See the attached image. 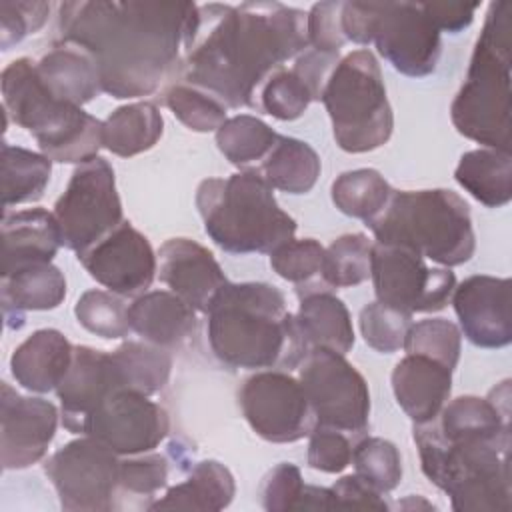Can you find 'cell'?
I'll return each mask as SVG.
<instances>
[{"label": "cell", "mask_w": 512, "mask_h": 512, "mask_svg": "<svg viewBox=\"0 0 512 512\" xmlns=\"http://www.w3.org/2000/svg\"><path fill=\"white\" fill-rule=\"evenodd\" d=\"M192 2L80 0L62 2V42L84 50L98 68L102 92L140 98L174 82L198 30Z\"/></svg>", "instance_id": "6da1fadb"}, {"label": "cell", "mask_w": 512, "mask_h": 512, "mask_svg": "<svg viewBox=\"0 0 512 512\" xmlns=\"http://www.w3.org/2000/svg\"><path fill=\"white\" fill-rule=\"evenodd\" d=\"M198 30L176 80L226 108H256L262 84L308 48L306 14L280 2L202 4Z\"/></svg>", "instance_id": "7a4b0ae2"}, {"label": "cell", "mask_w": 512, "mask_h": 512, "mask_svg": "<svg viewBox=\"0 0 512 512\" xmlns=\"http://www.w3.org/2000/svg\"><path fill=\"white\" fill-rule=\"evenodd\" d=\"M426 478L456 512H510V380L486 398L458 396L436 418L414 424Z\"/></svg>", "instance_id": "3957f363"}, {"label": "cell", "mask_w": 512, "mask_h": 512, "mask_svg": "<svg viewBox=\"0 0 512 512\" xmlns=\"http://www.w3.org/2000/svg\"><path fill=\"white\" fill-rule=\"evenodd\" d=\"M208 344L214 356L244 370L298 368L308 352L296 316L280 288L268 282H228L208 312Z\"/></svg>", "instance_id": "277c9868"}, {"label": "cell", "mask_w": 512, "mask_h": 512, "mask_svg": "<svg viewBox=\"0 0 512 512\" xmlns=\"http://www.w3.org/2000/svg\"><path fill=\"white\" fill-rule=\"evenodd\" d=\"M512 4L492 2L450 116L454 128L486 148L510 152Z\"/></svg>", "instance_id": "5b68a950"}, {"label": "cell", "mask_w": 512, "mask_h": 512, "mask_svg": "<svg viewBox=\"0 0 512 512\" xmlns=\"http://www.w3.org/2000/svg\"><path fill=\"white\" fill-rule=\"evenodd\" d=\"M196 208L210 240L230 254H270L296 234V220L278 206L258 168L202 180Z\"/></svg>", "instance_id": "8992f818"}, {"label": "cell", "mask_w": 512, "mask_h": 512, "mask_svg": "<svg viewBox=\"0 0 512 512\" xmlns=\"http://www.w3.org/2000/svg\"><path fill=\"white\" fill-rule=\"evenodd\" d=\"M366 226L376 242L408 248L442 268L468 262L476 250L470 208L446 188L392 190L386 206Z\"/></svg>", "instance_id": "52a82bcc"}, {"label": "cell", "mask_w": 512, "mask_h": 512, "mask_svg": "<svg viewBox=\"0 0 512 512\" xmlns=\"http://www.w3.org/2000/svg\"><path fill=\"white\" fill-rule=\"evenodd\" d=\"M0 84L4 114L26 128L52 162L82 164L104 148V122L80 106L52 96L34 60H12L2 70Z\"/></svg>", "instance_id": "ba28073f"}, {"label": "cell", "mask_w": 512, "mask_h": 512, "mask_svg": "<svg viewBox=\"0 0 512 512\" xmlns=\"http://www.w3.org/2000/svg\"><path fill=\"white\" fill-rule=\"evenodd\" d=\"M320 100L332 120L334 140L344 152H370L390 140L394 114L370 50L360 48L340 58Z\"/></svg>", "instance_id": "9c48e42d"}, {"label": "cell", "mask_w": 512, "mask_h": 512, "mask_svg": "<svg viewBox=\"0 0 512 512\" xmlns=\"http://www.w3.org/2000/svg\"><path fill=\"white\" fill-rule=\"evenodd\" d=\"M52 212L62 234V246L74 250L76 256L118 228L124 214L110 162L94 156L78 164Z\"/></svg>", "instance_id": "30bf717a"}, {"label": "cell", "mask_w": 512, "mask_h": 512, "mask_svg": "<svg viewBox=\"0 0 512 512\" xmlns=\"http://www.w3.org/2000/svg\"><path fill=\"white\" fill-rule=\"evenodd\" d=\"M316 424L338 428L360 440L370 424V390L344 354L310 348L298 368Z\"/></svg>", "instance_id": "8fae6325"}, {"label": "cell", "mask_w": 512, "mask_h": 512, "mask_svg": "<svg viewBox=\"0 0 512 512\" xmlns=\"http://www.w3.org/2000/svg\"><path fill=\"white\" fill-rule=\"evenodd\" d=\"M68 512H110L118 492L120 458L114 450L92 436L70 440L44 464Z\"/></svg>", "instance_id": "7c38bea8"}, {"label": "cell", "mask_w": 512, "mask_h": 512, "mask_svg": "<svg viewBox=\"0 0 512 512\" xmlns=\"http://www.w3.org/2000/svg\"><path fill=\"white\" fill-rule=\"evenodd\" d=\"M370 278L378 302L408 314L442 310L456 286L450 268H432L420 254L382 242L372 244Z\"/></svg>", "instance_id": "4fadbf2b"}, {"label": "cell", "mask_w": 512, "mask_h": 512, "mask_svg": "<svg viewBox=\"0 0 512 512\" xmlns=\"http://www.w3.org/2000/svg\"><path fill=\"white\" fill-rule=\"evenodd\" d=\"M238 404L250 428L266 442H298L316 426L300 380L284 370H256L240 384Z\"/></svg>", "instance_id": "5bb4252c"}, {"label": "cell", "mask_w": 512, "mask_h": 512, "mask_svg": "<svg viewBox=\"0 0 512 512\" xmlns=\"http://www.w3.org/2000/svg\"><path fill=\"white\" fill-rule=\"evenodd\" d=\"M372 42L380 56L404 76H430L442 54L440 30L424 2H376Z\"/></svg>", "instance_id": "9a60e30c"}, {"label": "cell", "mask_w": 512, "mask_h": 512, "mask_svg": "<svg viewBox=\"0 0 512 512\" xmlns=\"http://www.w3.org/2000/svg\"><path fill=\"white\" fill-rule=\"evenodd\" d=\"M170 430L168 412L146 394L120 388L88 416L82 436H92L118 456L152 452Z\"/></svg>", "instance_id": "2e32d148"}, {"label": "cell", "mask_w": 512, "mask_h": 512, "mask_svg": "<svg viewBox=\"0 0 512 512\" xmlns=\"http://www.w3.org/2000/svg\"><path fill=\"white\" fill-rule=\"evenodd\" d=\"M78 260L98 284L118 296L144 294L158 272L150 240L128 220L78 254Z\"/></svg>", "instance_id": "e0dca14e"}, {"label": "cell", "mask_w": 512, "mask_h": 512, "mask_svg": "<svg viewBox=\"0 0 512 512\" xmlns=\"http://www.w3.org/2000/svg\"><path fill=\"white\" fill-rule=\"evenodd\" d=\"M0 390L2 468L22 470L48 452L58 426V410L44 398L20 396L8 382H2Z\"/></svg>", "instance_id": "ac0fdd59"}, {"label": "cell", "mask_w": 512, "mask_h": 512, "mask_svg": "<svg viewBox=\"0 0 512 512\" xmlns=\"http://www.w3.org/2000/svg\"><path fill=\"white\" fill-rule=\"evenodd\" d=\"M452 306L464 336L478 348H504L512 342L510 278L474 274L454 286Z\"/></svg>", "instance_id": "d6986e66"}, {"label": "cell", "mask_w": 512, "mask_h": 512, "mask_svg": "<svg viewBox=\"0 0 512 512\" xmlns=\"http://www.w3.org/2000/svg\"><path fill=\"white\" fill-rule=\"evenodd\" d=\"M120 388L126 386L112 352L92 346H74L72 364L56 388L64 428L72 434H82L96 406Z\"/></svg>", "instance_id": "ffe728a7"}, {"label": "cell", "mask_w": 512, "mask_h": 512, "mask_svg": "<svg viewBox=\"0 0 512 512\" xmlns=\"http://www.w3.org/2000/svg\"><path fill=\"white\" fill-rule=\"evenodd\" d=\"M158 278L196 312L206 314L230 282L214 254L190 238H170L158 248Z\"/></svg>", "instance_id": "44dd1931"}, {"label": "cell", "mask_w": 512, "mask_h": 512, "mask_svg": "<svg viewBox=\"0 0 512 512\" xmlns=\"http://www.w3.org/2000/svg\"><path fill=\"white\" fill-rule=\"evenodd\" d=\"M452 372L448 366L420 354H406L394 366V398L414 424L430 422L444 408L452 392Z\"/></svg>", "instance_id": "7402d4cb"}, {"label": "cell", "mask_w": 512, "mask_h": 512, "mask_svg": "<svg viewBox=\"0 0 512 512\" xmlns=\"http://www.w3.org/2000/svg\"><path fill=\"white\" fill-rule=\"evenodd\" d=\"M62 246V234L54 212L26 208L4 212L2 218V276L20 268L52 262Z\"/></svg>", "instance_id": "603a6c76"}, {"label": "cell", "mask_w": 512, "mask_h": 512, "mask_svg": "<svg viewBox=\"0 0 512 512\" xmlns=\"http://www.w3.org/2000/svg\"><path fill=\"white\" fill-rule=\"evenodd\" d=\"M128 322L144 342L170 350L194 334L196 310L172 290H150L128 306Z\"/></svg>", "instance_id": "cb8c5ba5"}, {"label": "cell", "mask_w": 512, "mask_h": 512, "mask_svg": "<svg viewBox=\"0 0 512 512\" xmlns=\"http://www.w3.org/2000/svg\"><path fill=\"white\" fill-rule=\"evenodd\" d=\"M74 346L54 328L32 332L10 356V372L14 380L30 392L56 390L72 364Z\"/></svg>", "instance_id": "d4e9b609"}, {"label": "cell", "mask_w": 512, "mask_h": 512, "mask_svg": "<svg viewBox=\"0 0 512 512\" xmlns=\"http://www.w3.org/2000/svg\"><path fill=\"white\" fill-rule=\"evenodd\" d=\"M2 314L10 330H20L30 310H54L66 298V278L52 262L32 264L2 276Z\"/></svg>", "instance_id": "484cf974"}, {"label": "cell", "mask_w": 512, "mask_h": 512, "mask_svg": "<svg viewBox=\"0 0 512 512\" xmlns=\"http://www.w3.org/2000/svg\"><path fill=\"white\" fill-rule=\"evenodd\" d=\"M36 70L52 96L74 106L82 108L102 92L96 62L74 44H54L36 62Z\"/></svg>", "instance_id": "4316f807"}, {"label": "cell", "mask_w": 512, "mask_h": 512, "mask_svg": "<svg viewBox=\"0 0 512 512\" xmlns=\"http://www.w3.org/2000/svg\"><path fill=\"white\" fill-rule=\"evenodd\" d=\"M300 306L296 324L310 348H326L346 354L354 346V326L346 304L332 290H312L298 294Z\"/></svg>", "instance_id": "83f0119b"}, {"label": "cell", "mask_w": 512, "mask_h": 512, "mask_svg": "<svg viewBox=\"0 0 512 512\" xmlns=\"http://www.w3.org/2000/svg\"><path fill=\"white\" fill-rule=\"evenodd\" d=\"M234 494L232 472L218 460H200L190 468L184 482L170 486L162 498L150 502L148 510L216 512L230 506Z\"/></svg>", "instance_id": "f1b7e54d"}, {"label": "cell", "mask_w": 512, "mask_h": 512, "mask_svg": "<svg viewBox=\"0 0 512 512\" xmlns=\"http://www.w3.org/2000/svg\"><path fill=\"white\" fill-rule=\"evenodd\" d=\"M454 178L480 204L488 208L506 206L512 198V156L494 148L464 152Z\"/></svg>", "instance_id": "f546056e"}, {"label": "cell", "mask_w": 512, "mask_h": 512, "mask_svg": "<svg viewBox=\"0 0 512 512\" xmlns=\"http://www.w3.org/2000/svg\"><path fill=\"white\" fill-rule=\"evenodd\" d=\"M322 164L316 150L298 138L278 136L274 148L258 166V172L272 186L288 194H306L314 188Z\"/></svg>", "instance_id": "4dcf8cb0"}, {"label": "cell", "mask_w": 512, "mask_h": 512, "mask_svg": "<svg viewBox=\"0 0 512 512\" xmlns=\"http://www.w3.org/2000/svg\"><path fill=\"white\" fill-rule=\"evenodd\" d=\"M164 132V120L156 104L132 102L110 112L104 120V148L130 158L156 146Z\"/></svg>", "instance_id": "1f68e13d"}, {"label": "cell", "mask_w": 512, "mask_h": 512, "mask_svg": "<svg viewBox=\"0 0 512 512\" xmlns=\"http://www.w3.org/2000/svg\"><path fill=\"white\" fill-rule=\"evenodd\" d=\"M0 164L4 210L42 198L52 174V160L48 156L4 142Z\"/></svg>", "instance_id": "d6a6232c"}, {"label": "cell", "mask_w": 512, "mask_h": 512, "mask_svg": "<svg viewBox=\"0 0 512 512\" xmlns=\"http://www.w3.org/2000/svg\"><path fill=\"white\" fill-rule=\"evenodd\" d=\"M278 132H274L266 122L250 114H238L228 118L216 130L218 150L226 156V160L240 170L258 168L268 152L274 148L278 140Z\"/></svg>", "instance_id": "836d02e7"}, {"label": "cell", "mask_w": 512, "mask_h": 512, "mask_svg": "<svg viewBox=\"0 0 512 512\" xmlns=\"http://www.w3.org/2000/svg\"><path fill=\"white\" fill-rule=\"evenodd\" d=\"M392 186L374 168H356L342 172L332 182V202L334 206L352 218L368 222L374 218L390 200Z\"/></svg>", "instance_id": "e575fe53"}, {"label": "cell", "mask_w": 512, "mask_h": 512, "mask_svg": "<svg viewBox=\"0 0 512 512\" xmlns=\"http://www.w3.org/2000/svg\"><path fill=\"white\" fill-rule=\"evenodd\" d=\"M112 356L122 372L126 388L152 396L168 384L172 372V356L166 348L144 340H128L120 344Z\"/></svg>", "instance_id": "d590c367"}, {"label": "cell", "mask_w": 512, "mask_h": 512, "mask_svg": "<svg viewBox=\"0 0 512 512\" xmlns=\"http://www.w3.org/2000/svg\"><path fill=\"white\" fill-rule=\"evenodd\" d=\"M272 270L296 284V294L312 292V290H332L322 280L324 266V246L314 238L288 240L270 252Z\"/></svg>", "instance_id": "8d00e7d4"}, {"label": "cell", "mask_w": 512, "mask_h": 512, "mask_svg": "<svg viewBox=\"0 0 512 512\" xmlns=\"http://www.w3.org/2000/svg\"><path fill=\"white\" fill-rule=\"evenodd\" d=\"M372 242L362 232L342 234L324 248L322 280L334 288L358 286L370 278Z\"/></svg>", "instance_id": "74e56055"}, {"label": "cell", "mask_w": 512, "mask_h": 512, "mask_svg": "<svg viewBox=\"0 0 512 512\" xmlns=\"http://www.w3.org/2000/svg\"><path fill=\"white\" fill-rule=\"evenodd\" d=\"M162 102L184 126L194 132L204 134L218 130L228 120V108L218 98L182 80H174L164 88Z\"/></svg>", "instance_id": "f35d334b"}, {"label": "cell", "mask_w": 512, "mask_h": 512, "mask_svg": "<svg viewBox=\"0 0 512 512\" xmlns=\"http://www.w3.org/2000/svg\"><path fill=\"white\" fill-rule=\"evenodd\" d=\"M354 474L380 494L392 492L402 480V456L394 442L380 436H362L352 450Z\"/></svg>", "instance_id": "ab89813d"}, {"label": "cell", "mask_w": 512, "mask_h": 512, "mask_svg": "<svg viewBox=\"0 0 512 512\" xmlns=\"http://www.w3.org/2000/svg\"><path fill=\"white\" fill-rule=\"evenodd\" d=\"M402 348L406 354H420L454 370L460 360L462 332L446 318L418 320L410 324Z\"/></svg>", "instance_id": "60d3db41"}, {"label": "cell", "mask_w": 512, "mask_h": 512, "mask_svg": "<svg viewBox=\"0 0 512 512\" xmlns=\"http://www.w3.org/2000/svg\"><path fill=\"white\" fill-rule=\"evenodd\" d=\"M74 314L80 326L106 340L124 338L132 330L128 322V306L122 296L110 290H86L78 298Z\"/></svg>", "instance_id": "b9f144b4"}, {"label": "cell", "mask_w": 512, "mask_h": 512, "mask_svg": "<svg viewBox=\"0 0 512 512\" xmlns=\"http://www.w3.org/2000/svg\"><path fill=\"white\" fill-rule=\"evenodd\" d=\"M312 102L308 86L290 70H276L260 88L256 98V108L278 118L296 120L300 118Z\"/></svg>", "instance_id": "7bdbcfd3"}, {"label": "cell", "mask_w": 512, "mask_h": 512, "mask_svg": "<svg viewBox=\"0 0 512 512\" xmlns=\"http://www.w3.org/2000/svg\"><path fill=\"white\" fill-rule=\"evenodd\" d=\"M412 314L382 302H370L360 310V332L376 352L392 354L404 346Z\"/></svg>", "instance_id": "ee69618b"}, {"label": "cell", "mask_w": 512, "mask_h": 512, "mask_svg": "<svg viewBox=\"0 0 512 512\" xmlns=\"http://www.w3.org/2000/svg\"><path fill=\"white\" fill-rule=\"evenodd\" d=\"M168 458L154 452L120 460L118 490L136 498H154L168 484Z\"/></svg>", "instance_id": "f6af8a7d"}, {"label": "cell", "mask_w": 512, "mask_h": 512, "mask_svg": "<svg viewBox=\"0 0 512 512\" xmlns=\"http://www.w3.org/2000/svg\"><path fill=\"white\" fill-rule=\"evenodd\" d=\"M356 440L332 426L316 424L308 442V466L326 474L342 472L352 462Z\"/></svg>", "instance_id": "bcb514c9"}, {"label": "cell", "mask_w": 512, "mask_h": 512, "mask_svg": "<svg viewBox=\"0 0 512 512\" xmlns=\"http://www.w3.org/2000/svg\"><path fill=\"white\" fill-rule=\"evenodd\" d=\"M50 2H0V46L10 50L48 20Z\"/></svg>", "instance_id": "7dc6e473"}, {"label": "cell", "mask_w": 512, "mask_h": 512, "mask_svg": "<svg viewBox=\"0 0 512 512\" xmlns=\"http://www.w3.org/2000/svg\"><path fill=\"white\" fill-rule=\"evenodd\" d=\"M300 468L292 462L276 464L262 480L260 500L268 512L296 510V504L304 490Z\"/></svg>", "instance_id": "c3c4849f"}, {"label": "cell", "mask_w": 512, "mask_h": 512, "mask_svg": "<svg viewBox=\"0 0 512 512\" xmlns=\"http://www.w3.org/2000/svg\"><path fill=\"white\" fill-rule=\"evenodd\" d=\"M308 46L322 52H340L346 44L342 32V2H318L306 14Z\"/></svg>", "instance_id": "681fc988"}, {"label": "cell", "mask_w": 512, "mask_h": 512, "mask_svg": "<svg viewBox=\"0 0 512 512\" xmlns=\"http://www.w3.org/2000/svg\"><path fill=\"white\" fill-rule=\"evenodd\" d=\"M338 60H340V52H322V50H314L310 46L294 58L292 72L308 86L312 100L322 98V90H324L332 70L336 68Z\"/></svg>", "instance_id": "f907efd6"}, {"label": "cell", "mask_w": 512, "mask_h": 512, "mask_svg": "<svg viewBox=\"0 0 512 512\" xmlns=\"http://www.w3.org/2000/svg\"><path fill=\"white\" fill-rule=\"evenodd\" d=\"M336 508H356V510H388L390 504L382 494L364 482L358 474H348L336 480L332 486Z\"/></svg>", "instance_id": "816d5d0a"}, {"label": "cell", "mask_w": 512, "mask_h": 512, "mask_svg": "<svg viewBox=\"0 0 512 512\" xmlns=\"http://www.w3.org/2000/svg\"><path fill=\"white\" fill-rule=\"evenodd\" d=\"M376 18V2H342V32L346 42L368 46Z\"/></svg>", "instance_id": "f5cc1de1"}, {"label": "cell", "mask_w": 512, "mask_h": 512, "mask_svg": "<svg viewBox=\"0 0 512 512\" xmlns=\"http://www.w3.org/2000/svg\"><path fill=\"white\" fill-rule=\"evenodd\" d=\"M478 2L462 4V2H424V8L436 28L440 32L456 34L468 28L474 20V12L478 10Z\"/></svg>", "instance_id": "db71d44e"}, {"label": "cell", "mask_w": 512, "mask_h": 512, "mask_svg": "<svg viewBox=\"0 0 512 512\" xmlns=\"http://www.w3.org/2000/svg\"><path fill=\"white\" fill-rule=\"evenodd\" d=\"M334 494L332 488L324 486H310L306 484L302 496L296 504V510H334Z\"/></svg>", "instance_id": "11a10c76"}, {"label": "cell", "mask_w": 512, "mask_h": 512, "mask_svg": "<svg viewBox=\"0 0 512 512\" xmlns=\"http://www.w3.org/2000/svg\"><path fill=\"white\" fill-rule=\"evenodd\" d=\"M400 508H406V510H418V508H424V510H434L436 506L434 504H430V502H426V500H422L420 496H408L406 500H402L400 502Z\"/></svg>", "instance_id": "9f6ffc18"}]
</instances>
